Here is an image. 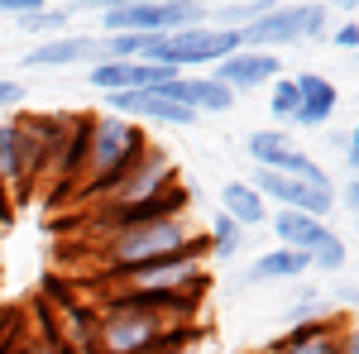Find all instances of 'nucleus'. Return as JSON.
I'll return each mask as SVG.
<instances>
[{
  "mask_svg": "<svg viewBox=\"0 0 359 354\" xmlns=\"http://www.w3.org/2000/svg\"><path fill=\"white\" fill-rule=\"evenodd\" d=\"M206 240L182 254H168L154 264H139L125 273H106L96 278L101 287V306L115 301H177V297H206Z\"/></svg>",
  "mask_w": 359,
  "mask_h": 354,
  "instance_id": "obj_1",
  "label": "nucleus"
},
{
  "mask_svg": "<svg viewBox=\"0 0 359 354\" xmlns=\"http://www.w3.org/2000/svg\"><path fill=\"white\" fill-rule=\"evenodd\" d=\"M154 139L144 135V125L120 120V115H86V154H82V177H77V196L101 201L115 187V177L135 163Z\"/></svg>",
  "mask_w": 359,
  "mask_h": 354,
  "instance_id": "obj_2",
  "label": "nucleus"
},
{
  "mask_svg": "<svg viewBox=\"0 0 359 354\" xmlns=\"http://www.w3.org/2000/svg\"><path fill=\"white\" fill-rule=\"evenodd\" d=\"M201 240L206 235L187 216H168V220H149V225L111 230V235H101V273L96 278L139 268V264H154V259H168V254H182V249L201 245Z\"/></svg>",
  "mask_w": 359,
  "mask_h": 354,
  "instance_id": "obj_3",
  "label": "nucleus"
},
{
  "mask_svg": "<svg viewBox=\"0 0 359 354\" xmlns=\"http://www.w3.org/2000/svg\"><path fill=\"white\" fill-rule=\"evenodd\" d=\"M206 15L211 5H196V0H115V5H101V39L182 34V29H201Z\"/></svg>",
  "mask_w": 359,
  "mask_h": 354,
  "instance_id": "obj_4",
  "label": "nucleus"
},
{
  "mask_svg": "<svg viewBox=\"0 0 359 354\" xmlns=\"http://www.w3.org/2000/svg\"><path fill=\"white\" fill-rule=\"evenodd\" d=\"M240 48L235 29H216V25H201V29H182V34H154L144 39V53L139 62H158V67H216L221 57H230Z\"/></svg>",
  "mask_w": 359,
  "mask_h": 354,
  "instance_id": "obj_5",
  "label": "nucleus"
},
{
  "mask_svg": "<svg viewBox=\"0 0 359 354\" xmlns=\"http://www.w3.org/2000/svg\"><path fill=\"white\" fill-rule=\"evenodd\" d=\"M269 225H273L278 245H283V249H297L311 268L331 273V278H340V273H345V264H350V249H345V240L335 235L326 220L297 216V211H273V216H269Z\"/></svg>",
  "mask_w": 359,
  "mask_h": 354,
  "instance_id": "obj_6",
  "label": "nucleus"
},
{
  "mask_svg": "<svg viewBox=\"0 0 359 354\" xmlns=\"http://www.w3.org/2000/svg\"><path fill=\"white\" fill-rule=\"evenodd\" d=\"M172 182H177V163H172V154H168V149H158V144H149L135 163L115 177V187L106 191L101 201H91V211H96V216H106V211L139 206V201H149V196L168 191Z\"/></svg>",
  "mask_w": 359,
  "mask_h": 354,
  "instance_id": "obj_7",
  "label": "nucleus"
},
{
  "mask_svg": "<svg viewBox=\"0 0 359 354\" xmlns=\"http://www.w3.org/2000/svg\"><path fill=\"white\" fill-rule=\"evenodd\" d=\"M245 154L254 158L259 172H283V177H302V182H316V187H335L331 177H326V168L316 163L306 149H297V139L287 135V130H254L245 139Z\"/></svg>",
  "mask_w": 359,
  "mask_h": 354,
  "instance_id": "obj_8",
  "label": "nucleus"
},
{
  "mask_svg": "<svg viewBox=\"0 0 359 354\" xmlns=\"http://www.w3.org/2000/svg\"><path fill=\"white\" fill-rule=\"evenodd\" d=\"M249 187L269 201V211L278 206V211H297V216H316V220H326L335 211V201H340V191H335V187H316V182L283 177V172H259V168H254Z\"/></svg>",
  "mask_w": 359,
  "mask_h": 354,
  "instance_id": "obj_9",
  "label": "nucleus"
},
{
  "mask_svg": "<svg viewBox=\"0 0 359 354\" xmlns=\"http://www.w3.org/2000/svg\"><path fill=\"white\" fill-rule=\"evenodd\" d=\"M235 39L249 53H283V48L302 43V15H297V5H269L254 25L235 29Z\"/></svg>",
  "mask_w": 359,
  "mask_h": 354,
  "instance_id": "obj_10",
  "label": "nucleus"
},
{
  "mask_svg": "<svg viewBox=\"0 0 359 354\" xmlns=\"http://www.w3.org/2000/svg\"><path fill=\"white\" fill-rule=\"evenodd\" d=\"M20 62L25 67H96V62H106V39L101 34H57V39L34 43Z\"/></svg>",
  "mask_w": 359,
  "mask_h": 354,
  "instance_id": "obj_11",
  "label": "nucleus"
},
{
  "mask_svg": "<svg viewBox=\"0 0 359 354\" xmlns=\"http://www.w3.org/2000/svg\"><path fill=\"white\" fill-rule=\"evenodd\" d=\"M211 77L221 86H230L235 96H249V91H259V86H273L283 77V57L278 53H249V48H235L230 57H221L216 67H211Z\"/></svg>",
  "mask_w": 359,
  "mask_h": 354,
  "instance_id": "obj_12",
  "label": "nucleus"
},
{
  "mask_svg": "<svg viewBox=\"0 0 359 354\" xmlns=\"http://www.w3.org/2000/svg\"><path fill=\"white\" fill-rule=\"evenodd\" d=\"M106 110L120 115V120H158V125H172V130H192L196 115L177 101H168L163 91H125V96H106Z\"/></svg>",
  "mask_w": 359,
  "mask_h": 354,
  "instance_id": "obj_13",
  "label": "nucleus"
},
{
  "mask_svg": "<svg viewBox=\"0 0 359 354\" xmlns=\"http://www.w3.org/2000/svg\"><path fill=\"white\" fill-rule=\"evenodd\" d=\"M163 96H168V101H177V106H187L196 120H201V115H225V110H235V101H240V96H235L230 86H221L211 72H196V77L187 72V77L168 82Z\"/></svg>",
  "mask_w": 359,
  "mask_h": 354,
  "instance_id": "obj_14",
  "label": "nucleus"
},
{
  "mask_svg": "<svg viewBox=\"0 0 359 354\" xmlns=\"http://www.w3.org/2000/svg\"><path fill=\"white\" fill-rule=\"evenodd\" d=\"M297 130H326L335 120V106H340V91L326 72H297Z\"/></svg>",
  "mask_w": 359,
  "mask_h": 354,
  "instance_id": "obj_15",
  "label": "nucleus"
},
{
  "mask_svg": "<svg viewBox=\"0 0 359 354\" xmlns=\"http://www.w3.org/2000/svg\"><path fill=\"white\" fill-rule=\"evenodd\" d=\"M187 206H192V196L182 182H172L168 191L158 196H149V201H139V206H125V211H106L101 220V235H111V230H125V225H149V220H168V216H187Z\"/></svg>",
  "mask_w": 359,
  "mask_h": 354,
  "instance_id": "obj_16",
  "label": "nucleus"
},
{
  "mask_svg": "<svg viewBox=\"0 0 359 354\" xmlns=\"http://www.w3.org/2000/svg\"><path fill=\"white\" fill-rule=\"evenodd\" d=\"M340 335H345V311H335L331 321H316V326H292L264 354H340Z\"/></svg>",
  "mask_w": 359,
  "mask_h": 354,
  "instance_id": "obj_17",
  "label": "nucleus"
},
{
  "mask_svg": "<svg viewBox=\"0 0 359 354\" xmlns=\"http://www.w3.org/2000/svg\"><path fill=\"white\" fill-rule=\"evenodd\" d=\"M311 273V264H306L297 249H264L254 264H245L240 268V282L245 287H264V282H297V278H306Z\"/></svg>",
  "mask_w": 359,
  "mask_h": 354,
  "instance_id": "obj_18",
  "label": "nucleus"
},
{
  "mask_svg": "<svg viewBox=\"0 0 359 354\" xmlns=\"http://www.w3.org/2000/svg\"><path fill=\"white\" fill-rule=\"evenodd\" d=\"M221 216H230L240 230H254V225H269L273 211H269V201L249 187V182L235 177V182H225V187H221Z\"/></svg>",
  "mask_w": 359,
  "mask_h": 354,
  "instance_id": "obj_19",
  "label": "nucleus"
},
{
  "mask_svg": "<svg viewBox=\"0 0 359 354\" xmlns=\"http://www.w3.org/2000/svg\"><path fill=\"white\" fill-rule=\"evenodd\" d=\"M0 187L10 191H29V172H25V149H20V130L15 120H0Z\"/></svg>",
  "mask_w": 359,
  "mask_h": 354,
  "instance_id": "obj_20",
  "label": "nucleus"
},
{
  "mask_svg": "<svg viewBox=\"0 0 359 354\" xmlns=\"http://www.w3.org/2000/svg\"><path fill=\"white\" fill-rule=\"evenodd\" d=\"M72 15H77L72 5H48V0H39V5H29L25 15H20V29H25V34H39V43H43V39L67 34Z\"/></svg>",
  "mask_w": 359,
  "mask_h": 354,
  "instance_id": "obj_21",
  "label": "nucleus"
},
{
  "mask_svg": "<svg viewBox=\"0 0 359 354\" xmlns=\"http://www.w3.org/2000/svg\"><path fill=\"white\" fill-rule=\"evenodd\" d=\"M331 316H335V306H331V297H326L321 287H302L297 297L283 306L287 330H292V326H316V321H331Z\"/></svg>",
  "mask_w": 359,
  "mask_h": 354,
  "instance_id": "obj_22",
  "label": "nucleus"
},
{
  "mask_svg": "<svg viewBox=\"0 0 359 354\" xmlns=\"http://www.w3.org/2000/svg\"><path fill=\"white\" fill-rule=\"evenodd\" d=\"M201 235H206V254H211V259H221V264L240 259V249H245V230H240L230 216H221V211L211 216V225H206Z\"/></svg>",
  "mask_w": 359,
  "mask_h": 354,
  "instance_id": "obj_23",
  "label": "nucleus"
},
{
  "mask_svg": "<svg viewBox=\"0 0 359 354\" xmlns=\"http://www.w3.org/2000/svg\"><path fill=\"white\" fill-rule=\"evenodd\" d=\"M269 5H259V0H225V5H211V15H206V25L216 20V29H245V25H254L259 15H264Z\"/></svg>",
  "mask_w": 359,
  "mask_h": 354,
  "instance_id": "obj_24",
  "label": "nucleus"
},
{
  "mask_svg": "<svg viewBox=\"0 0 359 354\" xmlns=\"http://www.w3.org/2000/svg\"><path fill=\"white\" fill-rule=\"evenodd\" d=\"M269 115H273V130H283V125L297 120V82H292V77H278V82L269 86Z\"/></svg>",
  "mask_w": 359,
  "mask_h": 354,
  "instance_id": "obj_25",
  "label": "nucleus"
},
{
  "mask_svg": "<svg viewBox=\"0 0 359 354\" xmlns=\"http://www.w3.org/2000/svg\"><path fill=\"white\" fill-rule=\"evenodd\" d=\"M297 15H302V43L331 39V5H297Z\"/></svg>",
  "mask_w": 359,
  "mask_h": 354,
  "instance_id": "obj_26",
  "label": "nucleus"
},
{
  "mask_svg": "<svg viewBox=\"0 0 359 354\" xmlns=\"http://www.w3.org/2000/svg\"><path fill=\"white\" fill-rule=\"evenodd\" d=\"M331 43L345 48V53H359V20H345V25L331 29Z\"/></svg>",
  "mask_w": 359,
  "mask_h": 354,
  "instance_id": "obj_27",
  "label": "nucleus"
},
{
  "mask_svg": "<svg viewBox=\"0 0 359 354\" xmlns=\"http://www.w3.org/2000/svg\"><path fill=\"white\" fill-rule=\"evenodd\" d=\"M20 106H25V82L0 77V115H5V110H20Z\"/></svg>",
  "mask_w": 359,
  "mask_h": 354,
  "instance_id": "obj_28",
  "label": "nucleus"
},
{
  "mask_svg": "<svg viewBox=\"0 0 359 354\" xmlns=\"http://www.w3.org/2000/svg\"><path fill=\"white\" fill-rule=\"evenodd\" d=\"M331 292L340 297V306H359V282H350V278H340Z\"/></svg>",
  "mask_w": 359,
  "mask_h": 354,
  "instance_id": "obj_29",
  "label": "nucleus"
},
{
  "mask_svg": "<svg viewBox=\"0 0 359 354\" xmlns=\"http://www.w3.org/2000/svg\"><path fill=\"white\" fill-rule=\"evenodd\" d=\"M345 163H350V172L359 177V125L345 135Z\"/></svg>",
  "mask_w": 359,
  "mask_h": 354,
  "instance_id": "obj_30",
  "label": "nucleus"
},
{
  "mask_svg": "<svg viewBox=\"0 0 359 354\" xmlns=\"http://www.w3.org/2000/svg\"><path fill=\"white\" fill-rule=\"evenodd\" d=\"M10 220H15V196H10V191L0 187V230H5Z\"/></svg>",
  "mask_w": 359,
  "mask_h": 354,
  "instance_id": "obj_31",
  "label": "nucleus"
},
{
  "mask_svg": "<svg viewBox=\"0 0 359 354\" xmlns=\"http://www.w3.org/2000/svg\"><path fill=\"white\" fill-rule=\"evenodd\" d=\"M340 354H359V330H345L340 335Z\"/></svg>",
  "mask_w": 359,
  "mask_h": 354,
  "instance_id": "obj_32",
  "label": "nucleus"
}]
</instances>
